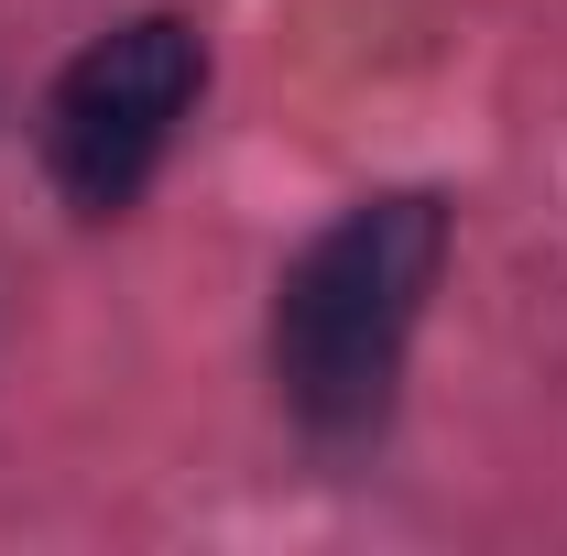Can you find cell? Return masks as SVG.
<instances>
[{
	"instance_id": "6da1fadb",
	"label": "cell",
	"mask_w": 567,
	"mask_h": 556,
	"mask_svg": "<svg viewBox=\"0 0 567 556\" xmlns=\"http://www.w3.org/2000/svg\"><path fill=\"white\" fill-rule=\"evenodd\" d=\"M436 262H447L436 197H360L350 218H328L295 251V274L274 295V382L306 425H371L393 404Z\"/></svg>"
},
{
	"instance_id": "7a4b0ae2",
	"label": "cell",
	"mask_w": 567,
	"mask_h": 556,
	"mask_svg": "<svg viewBox=\"0 0 567 556\" xmlns=\"http://www.w3.org/2000/svg\"><path fill=\"white\" fill-rule=\"evenodd\" d=\"M197 87H208L197 22L142 11L121 33H99L55 76V99H44V164H55V186L87 218L132 208L142 186H153V164H164V142H175V121L197 110Z\"/></svg>"
}]
</instances>
